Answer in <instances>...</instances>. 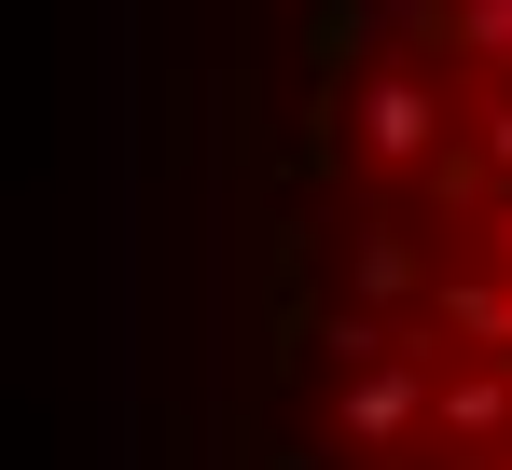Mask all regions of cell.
<instances>
[{"label": "cell", "instance_id": "1", "mask_svg": "<svg viewBox=\"0 0 512 470\" xmlns=\"http://www.w3.org/2000/svg\"><path fill=\"white\" fill-rule=\"evenodd\" d=\"M194 470H512V0H208Z\"/></svg>", "mask_w": 512, "mask_h": 470}]
</instances>
